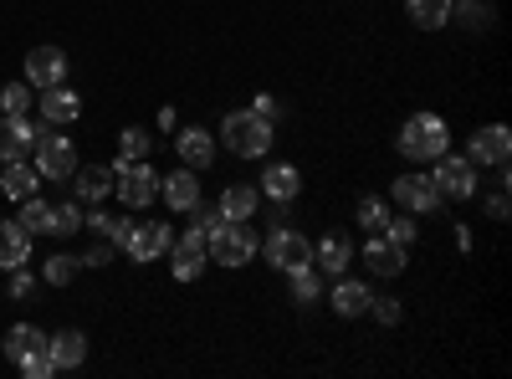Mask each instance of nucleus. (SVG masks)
I'll list each match as a JSON object with an SVG mask.
<instances>
[{
	"label": "nucleus",
	"instance_id": "f704fd0d",
	"mask_svg": "<svg viewBox=\"0 0 512 379\" xmlns=\"http://www.w3.org/2000/svg\"><path fill=\"white\" fill-rule=\"evenodd\" d=\"M82 226V205H52V236H72Z\"/></svg>",
	"mask_w": 512,
	"mask_h": 379
},
{
	"label": "nucleus",
	"instance_id": "a19ab883",
	"mask_svg": "<svg viewBox=\"0 0 512 379\" xmlns=\"http://www.w3.org/2000/svg\"><path fill=\"white\" fill-rule=\"evenodd\" d=\"M31 292H36V282H31V272H11V298H31Z\"/></svg>",
	"mask_w": 512,
	"mask_h": 379
},
{
	"label": "nucleus",
	"instance_id": "4c0bfd02",
	"mask_svg": "<svg viewBox=\"0 0 512 379\" xmlns=\"http://www.w3.org/2000/svg\"><path fill=\"white\" fill-rule=\"evenodd\" d=\"M384 236H390V241H400V246H410V241H415V221H400V216H390V221H384Z\"/></svg>",
	"mask_w": 512,
	"mask_h": 379
},
{
	"label": "nucleus",
	"instance_id": "423d86ee",
	"mask_svg": "<svg viewBox=\"0 0 512 379\" xmlns=\"http://www.w3.org/2000/svg\"><path fill=\"white\" fill-rule=\"evenodd\" d=\"M436 164V190H441V200H472L477 195V164L472 159H461V154H441V159H431Z\"/></svg>",
	"mask_w": 512,
	"mask_h": 379
},
{
	"label": "nucleus",
	"instance_id": "a211bd4d",
	"mask_svg": "<svg viewBox=\"0 0 512 379\" xmlns=\"http://www.w3.org/2000/svg\"><path fill=\"white\" fill-rule=\"evenodd\" d=\"M175 149H180V164H190V170H210V159H216V139H210L205 129H180L175 134Z\"/></svg>",
	"mask_w": 512,
	"mask_h": 379
},
{
	"label": "nucleus",
	"instance_id": "4468645a",
	"mask_svg": "<svg viewBox=\"0 0 512 379\" xmlns=\"http://www.w3.org/2000/svg\"><path fill=\"white\" fill-rule=\"evenodd\" d=\"M364 262H369V272H379V277H400V272H405V246L390 241L384 231H374V241L364 246Z\"/></svg>",
	"mask_w": 512,
	"mask_h": 379
},
{
	"label": "nucleus",
	"instance_id": "ea45409f",
	"mask_svg": "<svg viewBox=\"0 0 512 379\" xmlns=\"http://www.w3.org/2000/svg\"><path fill=\"white\" fill-rule=\"evenodd\" d=\"M251 113H262L267 123H277V113H282V108H277V98H272V93H256V103H251Z\"/></svg>",
	"mask_w": 512,
	"mask_h": 379
},
{
	"label": "nucleus",
	"instance_id": "4be33fe9",
	"mask_svg": "<svg viewBox=\"0 0 512 379\" xmlns=\"http://www.w3.org/2000/svg\"><path fill=\"white\" fill-rule=\"evenodd\" d=\"M256 200H262V190L236 180V185H226V190H221V205H216V210H221L226 221H251V216H256Z\"/></svg>",
	"mask_w": 512,
	"mask_h": 379
},
{
	"label": "nucleus",
	"instance_id": "bb28decb",
	"mask_svg": "<svg viewBox=\"0 0 512 379\" xmlns=\"http://www.w3.org/2000/svg\"><path fill=\"white\" fill-rule=\"evenodd\" d=\"M287 292H292V303H318L323 298V272H313V262L287 272Z\"/></svg>",
	"mask_w": 512,
	"mask_h": 379
},
{
	"label": "nucleus",
	"instance_id": "39448f33",
	"mask_svg": "<svg viewBox=\"0 0 512 379\" xmlns=\"http://www.w3.org/2000/svg\"><path fill=\"white\" fill-rule=\"evenodd\" d=\"M113 180H118V200H123L128 210H144V205H154L164 175H154L149 159H128V164L113 159Z\"/></svg>",
	"mask_w": 512,
	"mask_h": 379
},
{
	"label": "nucleus",
	"instance_id": "9d476101",
	"mask_svg": "<svg viewBox=\"0 0 512 379\" xmlns=\"http://www.w3.org/2000/svg\"><path fill=\"white\" fill-rule=\"evenodd\" d=\"M395 200L405 210H415V216H431V210H441V190L431 175H400L395 180Z\"/></svg>",
	"mask_w": 512,
	"mask_h": 379
},
{
	"label": "nucleus",
	"instance_id": "c756f323",
	"mask_svg": "<svg viewBox=\"0 0 512 379\" xmlns=\"http://www.w3.org/2000/svg\"><path fill=\"white\" fill-rule=\"evenodd\" d=\"M451 21H461L466 31H487L492 26V6L487 0H451Z\"/></svg>",
	"mask_w": 512,
	"mask_h": 379
},
{
	"label": "nucleus",
	"instance_id": "72a5a7b5",
	"mask_svg": "<svg viewBox=\"0 0 512 379\" xmlns=\"http://www.w3.org/2000/svg\"><path fill=\"white\" fill-rule=\"evenodd\" d=\"M77 267H82L77 257H67V251H57V257H47V282H52V287H67V282L77 277Z\"/></svg>",
	"mask_w": 512,
	"mask_h": 379
},
{
	"label": "nucleus",
	"instance_id": "c9c22d12",
	"mask_svg": "<svg viewBox=\"0 0 512 379\" xmlns=\"http://www.w3.org/2000/svg\"><path fill=\"white\" fill-rule=\"evenodd\" d=\"M0 108H6V113H26L31 108V82H6V88H0Z\"/></svg>",
	"mask_w": 512,
	"mask_h": 379
},
{
	"label": "nucleus",
	"instance_id": "c85d7f7f",
	"mask_svg": "<svg viewBox=\"0 0 512 379\" xmlns=\"http://www.w3.org/2000/svg\"><path fill=\"white\" fill-rule=\"evenodd\" d=\"M31 236H52V205L47 200H41V195H26L21 200V216H16Z\"/></svg>",
	"mask_w": 512,
	"mask_h": 379
},
{
	"label": "nucleus",
	"instance_id": "7ed1b4c3",
	"mask_svg": "<svg viewBox=\"0 0 512 379\" xmlns=\"http://www.w3.org/2000/svg\"><path fill=\"white\" fill-rule=\"evenodd\" d=\"M31 159H36L41 180H72V170H77V149H72V139H62L52 123H36Z\"/></svg>",
	"mask_w": 512,
	"mask_h": 379
},
{
	"label": "nucleus",
	"instance_id": "f257e3e1",
	"mask_svg": "<svg viewBox=\"0 0 512 379\" xmlns=\"http://www.w3.org/2000/svg\"><path fill=\"white\" fill-rule=\"evenodd\" d=\"M221 139H226V149H231L236 159H262V154L272 149V123H267L262 113L241 108V113H226Z\"/></svg>",
	"mask_w": 512,
	"mask_h": 379
},
{
	"label": "nucleus",
	"instance_id": "9b49d317",
	"mask_svg": "<svg viewBox=\"0 0 512 379\" xmlns=\"http://www.w3.org/2000/svg\"><path fill=\"white\" fill-rule=\"evenodd\" d=\"M31 144H36V123L26 113H6V118H0V164L26 159Z\"/></svg>",
	"mask_w": 512,
	"mask_h": 379
},
{
	"label": "nucleus",
	"instance_id": "2f4dec72",
	"mask_svg": "<svg viewBox=\"0 0 512 379\" xmlns=\"http://www.w3.org/2000/svg\"><path fill=\"white\" fill-rule=\"evenodd\" d=\"M16 369H21L26 379H47V374H57L52 349H31V354H21V359H16Z\"/></svg>",
	"mask_w": 512,
	"mask_h": 379
},
{
	"label": "nucleus",
	"instance_id": "20e7f679",
	"mask_svg": "<svg viewBox=\"0 0 512 379\" xmlns=\"http://www.w3.org/2000/svg\"><path fill=\"white\" fill-rule=\"evenodd\" d=\"M205 257H216L221 267H246L256 257V231L246 221H221L205 236Z\"/></svg>",
	"mask_w": 512,
	"mask_h": 379
},
{
	"label": "nucleus",
	"instance_id": "7c9ffc66",
	"mask_svg": "<svg viewBox=\"0 0 512 379\" xmlns=\"http://www.w3.org/2000/svg\"><path fill=\"white\" fill-rule=\"evenodd\" d=\"M149 144H154V134H149V129H139V123H128V129L118 134V164L144 159V154H149Z\"/></svg>",
	"mask_w": 512,
	"mask_h": 379
},
{
	"label": "nucleus",
	"instance_id": "a878e982",
	"mask_svg": "<svg viewBox=\"0 0 512 379\" xmlns=\"http://www.w3.org/2000/svg\"><path fill=\"white\" fill-rule=\"evenodd\" d=\"M405 11L420 31H441L451 26V0H405Z\"/></svg>",
	"mask_w": 512,
	"mask_h": 379
},
{
	"label": "nucleus",
	"instance_id": "5701e85b",
	"mask_svg": "<svg viewBox=\"0 0 512 379\" xmlns=\"http://www.w3.org/2000/svg\"><path fill=\"white\" fill-rule=\"evenodd\" d=\"M47 349H52V364H57V369H77L82 359H88V339H82L77 328H62V333H52V339H47Z\"/></svg>",
	"mask_w": 512,
	"mask_h": 379
},
{
	"label": "nucleus",
	"instance_id": "aec40b11",
	"mask_svg": "<svg viewBox=\"0 0 512 379\" xmlns=\"http://www.w3.org/2000/svg\"><path fill=\"white\" fill-rule=\"evenodd\" d=\"M82 200H103L118 180H113V170H108V164H77V170H72V180H67Z\"/></svg>",
	"mask_w": 512,
	"mask_h": 379
},
{
	"label": "nucleus",
	"instance_id": "412c9836",
	"mask_svg": "<svg viewBox=\"0 0 512 379\" xmlns=\"http://www.w3.org/2000/svg\"><path fill=\"white\" fill-rule=\"evenodd\" d=\"M297 190H303V175H297L292 164H272V170L262 175V195H267L272 205H292Z\"/></svg>",
	"mask_w": 512,
	"mask_h": 379
},
{
	"label": "nucleus",
	"instance_id": "0eeeda50",
	"mask_svg": "<svg viewBox=\"0 0 512 379\" xmlns=\"http://www.w3.org/2000/svg\"><path fill=\"white\" fill-rule=\"evenodd\" d=\"M169 246H175V231H169V221H139L134 231H128V241H123L128 262H154V257H164Z\"/></svg>",
	"mask_w": 512,
	"mask_h": 379
},
{
	"label": "nucleus",
	"instance_id": "6e6552de",
	"mask_svg": "<svg viewBox=\"0 0 512 379\" xmlns=\"http://www.w3.org/2000/svg\"><path fill=\"white\" fill-rule=\"evenodd\" d=\"M267 262L277 272H297V267H308L313 262V241L303 231H272L267 236Z\"/></svg>",
	"mask_w": 512,
	"mask_h": 379
},
{
	"label": "nucleus",
	"instance_id": "f8f14e48",
	"mask_svg": "<svg viewBox=\"0 0 512 379\" xmlns=\"http://www.w3.org/2000/svg\"><path fill=\"white\" fill-rule=\"evenodd\" d=\"M62 77H67V57L57 47H31V57H26V82L31 88H57Z\"/></svg>",
	"mask_w": 512,
	"mask_h": 379
},
{
	"label": "nucleus",
	"instance_id": "1a4fd4ad",
	"mask_svg": "<svg viewBox=\"0 0 512 379\" xmlns=\"http://www.w3.org/2000/svg\"><path fill=\"white\" fill-rule=\"evenodd\" d=\"M36 108H41V123H52V129H67V123H77V113H82V98L67 88V82H57V88H41Z\"/></svg>",
	"mask_w": 512,
	"mask_h": 379
},
{
	"label": "nucleus",
	"instance_id": "ddd939ff",
	"mask_svg": "<svg viewBox=\"0 0 512 379\" xmlns=\"http://www.w3.org/2000/svg\"><path fill=\"white\" fill-rule=\"evenodd\" d=\"M507 149H512V134H507V123H487V129L472 134V164H507Z\"/></svg>",
	"mask_w": 512,
	"mask_h": 379
},
{
	"label": "nucleus",
	"instance_id": "f3484780",
	"mask_svg": "<svg viewBox=\"0 0 512 379\" xmlns=\"http://www.w3.org/2000/svg\"><path fill=\"white\" fill-rule=\"evenodd\" d=\"M169 257H175V277L180 282H195L200 267H205V236L190 226V236H180L175 246H169Z\"/></svg>",
	"mask_w": 512,
	"mask_h": 379
},
{
	"label": "nucleus",
	"instance_id": "37998d69",
	"mask_svg": "<svg viewBox=\"0 0 512 379\" xmlns=\"http://www.w3.org/2000/svg\"><path fill=\"white\" fill-rule=\"evenodd\" d=\"M82 226H93V231L108 241V231H113V216H108V210H93V216H82Z\"/></svg>",
	"mask_w": 512,
	"mask_h": 379
},
{
	"label": "nucleus",
	"instance_id": "f03ea898",
	"mask_svg": "<svg viewBox=\"0 0 512 379\" xmlns=\"http://www.w3.org/2000/svg\"><path fill=\"white\" fill-rule=\"evenodd\" d=\"M446 144H451V134H446V118H441V113H415L405 129H400V154L415 159V164L441 159Z\"/></svg>",
	"mask_w": 512,
	"mask_h": 379
},
{
	"label": "nucleus",
	"instance_id": "cd10ccee",
	"mask_svg": "<svg viewBox=\"0 0 512 379\" xmlns=\"http://www.w3.org/2000/svg\"><path fill=\"white\" fill-rule=\"evenodd\" d=\"M31 349H47V333H41L36 323H16V328L6 333V359L16 364V359L31 354Z\"/></svg>",
	"mask_w": 512,
	"mask_h": 379
},
{
	"label": "nucleus",
	"instance_id": "2eb2a0df",
	"mask_svg": "<svg viewBox=\"0 0 512 379\" xmlns=\"http://www.w3.org/2000/svg\"><path fill=\"white\" fill-rule=\"evenodd\" d=\"M159 195H164V205H169V210H180V216H185V210L200 200V180H195L190 164H180L175 175H164V180H159Z\"/></svg>",
	"mask_w": 512,
	"mask_h": 379
},
{
	"label": "nucleus",
	"instance_id": "473e14b6",
	"mask_svg": "<svg viewBox=\"0 0 512 379\" xmlns=\"http://www.w3.org/2000/svg\"><path fill=\"white\" fill-rule=\"evenodd\" d=\"M384 221H390V205H384L379 195H364L359 200V226L364 231H384Z\"/></svg>",
	"mask_w": 512,
	"mask_h": 379
},
{
	"label": "nucleus",
	"instance_id": "6ab92c4d",
	"mask_svg": "<svg viewBox=\"0 0 512 379\" xmlns=\"http://www.w3.org/2000/svg\"><path fill=\"white\" fill-rule=\"evenodd\" d=\"M349 262H354L349 236H323V241H318V251H313V267H318L323 277H344V272H349Z\"/></svg>",
	"mask_w": 512,
	"mask_h": 379
},
{
	"label": "nucleus",
	"instance_id": "e433bc0d",
	"mask_svg": "<svg viewBox=\"0 0 512 379\" xmlns=\"http://www.w3.org/2000/svg\"><path fill=\"white\" fill-rule=\"evenodd\" d=\"M369 313H374L384 328H395V323H400V298H369Z\"/></svg>",
	"mask_w": 512,
	"mask_h": 379
},
{
	"label": "nucleus",
	"instance_id": "b1692460",
	"mask_svg": "<svg viewBox=\"0 0 512 379\" xmlns=\"http://www.w3.org/2000/svg\"><path fill=\"white\" fill-rule=\"evenodd\" d=\"M36 185H41V170H36V164H26V159H11V164H6V175H0V190H6L11 200L36 195Z\"/></svg>",
	"mask_w": 512,
	"mask_h": 379
},
{
	"label": "nucleus",
	"instance_id": "58836bf2",
	"mask_svg": "<svg viewBox=\"0 0 512 379\" xmlns=\"http://www.w3.org/2000/svg\"><path fill=\"white\" fill-rule=\"evenodd\" d=\"M487 216H492V221H507V185H497V190L487 195Z\"/></svg>",
	"mask_w": 512,
	"mask_h": 379
},
{
	"label": "nucleus",
	"instance_id": "393cba45",
	"mask_svg": "<svg viewBox=\"0 0 512 379\" xmlns=\"http://www.w3.org/2000/svg\"><path fill=\"white\" fill-rule=\"evenodd\" d=\"M333 313H338V318H359V313H369V287L354 282V277H344V282L333 287Z\"/></svg>",
	"mask_w": 512,
	"mask_h": 379
},
{
	"label": "nucleus",
	"instance_id": "dca6fc26",
	"mask_svg": "<svg viewBox=\"0 0 512 379\" xmlns=\"http://www.w3.org/2000/svg\"><path fill=\"white\" fill-rule=\"evenodd\" d=\"M31 262V231L21 221H0V267L16 272Z\"/></svg>",
	"mask_w": 512,
	"mask_h": 379
},
{
	"label": "nucleus",
	"instance_id": "79ce46f5",
	"mask_svg": "<svg viewBox=\"0 0 512 379\" xmlns=\"http://www.w3.org/2000/svg\"><path fill=\"white\" fill-rule=\"evenodd\" d=\"M113 262V241H103V246H93L88 257H82V267H108Z\"/></svg>",
	"mask_w": 512,
	"mask_h": 379
}]
</instances>
